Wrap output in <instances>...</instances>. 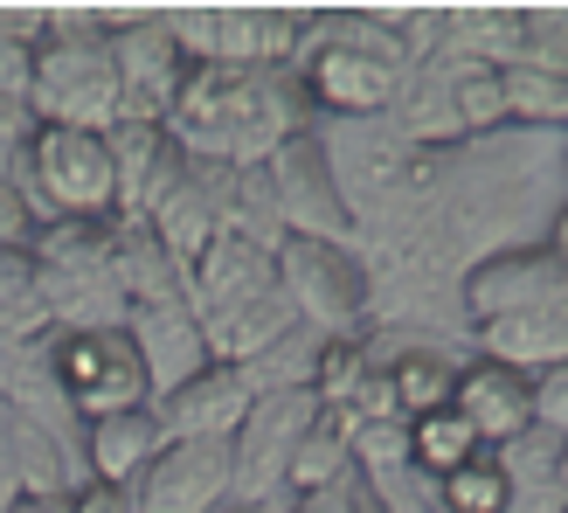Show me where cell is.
<instances>
[{"label": "cell", "instance_id": "43", "mask_svg": "<svg viewBox=\"0 0 568 513\" xmlns=\"http://www.w3.org/2000/svg\"><path fill=\"white\" fill-rule=\"evenodd\" d=\"M561 14H568V8H561Z\"/></svg>", "mask_w": 568, "mask_h": 513}, {"label": "cell", "instance_id": "4", "mask_svg": "<svg viewBox=\"0 0 568 513\" xmlns=\"http://www.w3.org/2000/svg\"><path fill=\"white\" fill-rule=\"evenodd\" d=\"M36 292L49 305L55 333H119L125 326V292L111 278V222H42L36 243Z\"/></svg>", "mask_w": 568, "mask_h": 513}, {"label": "cell", "instance_id": "41", "mask_svg": "<svg viewBox=\"0 0 568 513\" xmlns=\"http://www.w3.org/2000/svg\"><path fill=\"white\" fill-rule=\"evenodd\" d=\"M354 513H388V506H382L375 493H367V486H361V506H354Z\"/></svg>", "mask_w": 568, "mask_h": 513}, {"label": "cell", "instance_id": "30", "mask_svg": "<svg viewBox=\"0 0 568 513\" xmlns=\"http://www.w3.org/2000/svg\"><path fill=\"white\" fill-rule=\"evenodd\" d=\"M312 368H320V333L292 326L277 348H264L257 361H250L243 375H250V389H257V395H284V389H312Z\"/></svg>", "mask_w": 568, "mask_h": 513}, {"label": "cell", "instance_id": "36", "mask_svg": "<svg viewBox=\"0 0 568 513\" xmlns=\"http://www.w3.org/2000/svg\"><path fill=\"white\" fill-rule=\"evenodd\" d=\"M354 506H361V472H354V479H339V486H326V493L284 500L277 513H354Z\"/></svg>", "mask_w": 568, "mask_h": 513}, {"label": "cell", "instance_id": "17", "mask_svg": "<svg viewBox=\"0 0 568 513\" xmlns=\"http://www.w3.org/2000/svg\"><path fill=\"white\" fill-rule=\"evenodd\" d=\"M450 410L471 423L486 451H499V444H514L520 431H534V382L520 375V368H499L486 354H471V361H458Z\"/></svg>", "mask_w": 568, "mask_h": 513}, {"label": "cell", "instance_id": "33", "mask_svg": "<svg viewBox=\"0 0 568 513\" xmlns=\"http://www.w3.org/2000/svg\"><path fill=\"white\" fill-rule=\"evenodd\" d=\"M36 230H42V215H36V202H28V188L14 174H0V250H28Z\"/></svg>", "mask_w": 568, "mask_h": 513}, {"label": "cell", "instance_id": "35", "mask_svg": "<svg viewBox=\"0 0 568 513\" xmlns=\"http://www.w3.org/2000/svg\"><path fill=\"white\" fill-rule=\"evenodd\" d=\"M28 139H36V111H28L21 98H0V174H14Z\"/></svg>", "mask_w": 568, "mask_h": 513}, {"label": "cell", "instance_id": "8", "mask_svg": "<svg viewBox=\"0 0 568 513\" xmlns=\"http://www.w3.org/2000/svg\"><path fill=\"white\" fill-rule=\"evenodd\" d=\"M312 416H320L312 389H284L250 403V416L230 437V506H284V472H292Z\"/></svg>", "mask_w": 568, "mask_h": 513}, {"label": "cell", "instance_id": "2", "mask_svg": "<svg viewBox=\"0 0 568 513\" xmlns=\"http://www.w3.org/2000/svg\"><path fill=\"white\" fill-rule=\"evenodd\" d=\"M292 77L312 104V119H333V125L388 119L409 77L403 28H395V14H320L298 36Z\"/></svg>", "mask_w": 568, "mask_h": 513}, {"label": "cell", "instance_id": "10", "mask_svg": "<svg viewBox=\"0 0 568 513\" xmlns=\"http://www.w3.org/2000/svg\"><path fill=\"white\" fill-rule=\"evenodd\" d=\"M111 70H119V125H166L181 83H187V56L174 49L160 14H111Z\"/></svg>", "mask_w": 568, "mask_h": 513}, {"label": "cell", "instance_id": "29", "mask_svg": "<svg viewBox=\"0 0 568 513\" xmlns=\"http://www.w3.org/2000/svg\"><path fill=\"white\" fill-rule=\"evenodd\" d=\"M430 500H437V513H506V506H514V486H506V472H499L493 451H478L471 465L437 479Z\"/></svg>", "mask_w": 568, "mask_h": 513}, {"label": "cell", "instance_id": "40", "mask_svg": "<svg viewBox=\"0 0 568 513\" xmlns=\"http://www.w3.org/2000/svg\"><path fill=\"white\" fill-rule=\"evenodd\" d=\"M555 493H561V500H568V444H561V451H555Z\"/></svg>", "mask_w": 568, "mask_h": 513}, {"label": "cell", "instance_id": "39", "mask_svg": "<svg viewBox=\"0 0 568 513\" xmlns=\"http://www.w3.org/2000/svg\"><path fill=\"white\" fill-rule=\"evenodd\" d=\"M8 513H77V493H21Z\"/></svg>", "mask_w": 568, "mask_h": 513}, {"label": "cell", "instance_id": "21", "mask_svg": "<svg viewBox=\"0 0 568 513\" xmlns=\"http://www.w3.org/2000/svg\"><path fill=\"white\" fill-rule=\"evenodd\" d=\"M478 354L499 361V368H520V375H548V368H568V299L555 305H534L520 312V320H493V326H478Z\"/></svg>", "mask_w": 568, "mask_h": 513}, {"label": "cell", "instance_id": "16", "mask_svg": "<svg viewBox=\"0 0 568 513\" xmlns=\"http://www.w3.org/2000/svg\"><path fill=\"white\" fill-rule=\"evenodd\" d=\"M125 340L139 348V368H146L153 403L209 368V340H202V320L187 312V299H174V305H132L125 312Z\"/></svg>", "mask_w": 568, "mask_h": 513}, {"label": "cell", "instance_id": "27", "mask_svg": "<svg viewBox=\"0 0 568 513\" xmlns=\"http://www.w3.org/2000/svg\"><path fill=\"white\" fill-rule=\"evenodd\" d=\"M499 91H506V125H520V132H568V77L499 70Z\"/></svg>", "mask_w": 568, "mask_h": 513}, {"label": "cell", "instance_id": "25", "mask_svg": "<svg viewBox=\"0 0 568 513\" xmlns=\"http://www.w3.org/2000/svg\"><path fill=\"white\" fill-rule=\"evenodd\" d=\"M339 479H354V416L320 403V416H312V431L298 444L292 472H284V500H305V493H326L339 486Z\"/></svg>", "mask_w": 568, "mask_h": 513}, {"label": "cell", "instance_id": "14", "mask_svg": "<svg viewBox=\"0 0 568 513\" xmlns=\"http://www.w3.org/2000/svg\"><path fill=\"white\" fill-rule=\"evenodd\" d=\"M230 188H236V167L187 160V174L174 181V194H166V202L153 209V237L174 250V264H181V271L222 237V215H230Z\"/></svg>", "mask_w": 568, "mask_h": 513}, {"label": "cell", "instance_id": "44", "mask_svg": "<svg viewBox=\"0 0 568 513\" xmlns=\"http://www.w3.org/2000/svg\"><path fill=\"white\" fill-rule=\"evenodd\" d=\"M561 513H568V506H561Z\"/></svg>", "mask_w": 568, "mask_h": 513}, {"label": "cell", "instance_id": "37", "mask_svg": "<svg viewBox=\"0 0 568 513\" xmlns=\"http://www.w3.org/2000/svg\"><path fill=\"white\" fill-rule=\"evenodd\" d=\"M77 513H132V493H119V486H77Z\"/></svg>", "mask_w": 568, "mask_h": 513}, {"label": "cell", "instance_id": "26", "mask_svg": "<svg viewBox=\"0 0 568 513\" xmlns=\"http://www.w3.org/2000/svg\"><path fill=\"white\" fill-rule=\"evenodd\" d=\"M478 451H486V444H478V431H471L458 410H430V416H416V423H409V465L430 479V486H437L444 472L471 465Z\"/></svg>", "mask_w": 568, "mask_h": 513}, {"label": "cell", "instance_id": "18", "mask_svg": "<svg viewBox=\"0 0 568 513\" xmlns=\"http://www.w3.org/2000/svg\"><path fill=\"white\" fill-rule=\"evenodd\" d=\"M271 284H277L271 250H257V243H243V237L222 230V237L187 264V312H194V320H215V312L257 299V292H271Z\"/></svg>", "mask_w": 568, "mask_h": 513}, {"label": "cell", "instance_id": "22", "mask_svg": "<svg viewBox=\"0 0 568 513\" xmlns=\"http://www.w3.org/2000/svg\"><path fill=\"white\" fill-rule=\"evenodd\" d=\"M305 21L284 8H215V63L230 70H292Z\"/></svg>", "mask_w": 568, "mask_h": 513}, {"label": "cell", "instance_id": "3", "mask_svg": "<svg viewBox=\"0 0 568 513\" xmlns=\"http://www.w3.org/2000/svg\"><path fill=\"white\" fill-rule=\"evenodd\" d=\"M28 111L36 125L111 132L119 125V70H111L104 14H49L36 63H28Z\"/></svg>", "mask_w": 568, "mask_h": 513}, {"label": "cell", "instance_id": "1", "mask_svg": "<svg viewBox=\"0 0 568 513\" xmlns=\"http://www.w3.org/2000/svg\"><path fill=\"white\" fill-rule=\"evenodd\" d=\"M305 125L312 104L292 70H230V63H194L174 111H166L174 147L215 167H264Z\"/></svg>", "mask_w": 568, "mask_h": 513}, {"label": "cell", "instance_id": "23", "mask_svg": "<svg viewBox=\"0 0 568 513\" xmlns=\"http://www.w3.org/2000/svg\"><path fill=\"white\" fill-rule=\"evenodd\" d=\"M111 278H119L125 305L187 299V271L174 264V250L153 237V222H111Z\"/></svg>", "mask_w": 568, "mask_h": 513}, {"label": "cell", "instance_id": "34", "mask_svg": "<svg viewBox=\"0 0 568 513\" xmlns=\"http://www.w3.org/2000/svg\"><path fill=\"white\" fill-rule=\"evenodd\" d=\"M534 431H548V437L568 444V368L534 375Z\"/></svg>", "mask_w": 568, "mask_h": 513}, {"label": "cell", "instance_id": "6", "mask_svg": "<svg viewBox=\"0 0 568 513\" xmlns=\"http://www.w3.org/2000/svg\"><path fill=\"white\" fill-rule=\"evenodd\" d=\"M277 292L292 299L298 326L320 340H367V264L354 243H320V237H284L277 256Z\"/></svg>", "mask_w": 568, "mask_h": 513}, {"label": "cell", "instance_id": "32", "mask_svg": "<svg viewBox=\"0 0 568 513\" xmlns=\"http://www.w3.org/2000/svg\"><path fill=\"white\" fill-rule=\"evenodd\" d=\"M514 70H541V77H568V14H527V42Z\"/></svg>", "mask_w": 568, "mask_h": 513}, {"label": "cell", "instance_id": "20", "mask_svg": "<svg viewBox=\"0 0 568 513\" xmlns=\"http://www.w3.org/2000/svg\"><path fill=\"white\" fill-rule=\"evenodd\" d=\"M367 348H375V361H382L388 395H395V410H403V423L430 416V410H450L458 361H450L444 348H430V340H375V333H367Z\"/></svg>", "mask_w": 568, "mask_h": 513}, {"label": "cell", "instance_id": "15", "mask_svg": "<svg viewBox=\"0 0 568 513\" xmlns=\"http://www.w3.org/2000/svg\"><path fill=\"white\" fill-rule=\"evenodd\" d=\"M111 174H119V222H153V209L187 174V153L166 125H111Z\"/></svg>", "mask_w": 568, "mask_h": 513}, {"label": "cell", "instance_id": "13", "mask_svg": "<svg viewBox=\"0 0 568 513\" xmlns=\"http://www.w3.org/2000/svg\"><path fill=\"white\" fill-rule=\"evenodd\" d=\"M250 403H257V389H250L243 368L209 361L194 382L166 389L160 403H153V416H160V437L166 444H194V437H202V444H230L236 423L250 416Z\"/></svg>", "mask_w": 568, "mask_h": 513}, {"label": "cell", "instance_id": "24", "mask_svg": "<svg viewBox=\"0 0 568 513\" xmlns=\"http://www.w3.org/2000/svg\"><path fill=\"white\" fill-rule=\"evenodd\" d=\"M527 42V14L520 8H444V49L450 63L471 70H514Z\"/></svg>", "mask_w": 568, "mask_h": 513}, {"label": "cell", "instance_id": "5", "mask_svg": "<svg viewBox=\"0 0 568 513\" xmlns=\"http://www.w3.org/2000/svg\"><path fill=\"white\" fill-rule=\"evenodd\" d=\"M14 181L28 188V202H36L42 222H119V174H111L104 132L36 125Z\"/></svg>", "mask_w": 568, "mask_h": 513}, {"label": "cell", "instance_id": "7", "mask_svg": "<svg viewBox=\"0 0 568 513\" xmlns=\"http://www.w3.org/2000/svg\"><path fill=\"white\" fill-rule=\"evenodd\" d=\"M42 354H49V382L63 395V410L77 423H98V416H119V410H146L153 389H146V368H139V348L119 333H42Z\"/></svg>", "mask_w": 568, "mask_h": 513}, {"label": "cell", "instance_id": "42", "mask_svg": "<svg viewBox=\"0 0 568 513\" xmlns=\"http://www.w3.org/2000/svg\"><path fill=\"white\" fill-rule=\"evenodd\" d=\"M222 513H277V506H222Z\"/></svg>", "mask_w": 568, "mask_h": 513}, {"label": "cell", "instance_id": "11", "mask_svg": "<svg viewBox=\"0 0 568 513\" xmlns=\"http://www.w3.org/2000/svg\"><path fill=\"white\" fill-rule=\"evenodd\" d=\"M568 299V284L555 271V256L548 243H506L493 256H478V264L458 278V312H465V326H493V320H520V312L534 305H555Z\"/></svg>", "mask_w": 568, "mask_h": 513}, {"label": "cell", "instance_id": "31", "mask_svg": "<svg viewBox=\"0 0 568 513\" xmlns=\"http://www.w3.org/2000/svg\"><path fill=\"white\" fill-rule=\"evenodd\" d=\"M42 21H49V14H14V8H0V98H21V104H28V63H36Z\"/></svg>", "mask_w": 568, "mask_h": 513}, {"label": "cell", "instance_id": "19", "mask_svg": "<svg viewBox=\"0 0 568 513\" xmlns=\"http://www.w3.org/2000/svg\"><path fill=\"white\" fill-rule=\"evenodd\" d=\"M160 444H166V437H160L153 403H146V410L98 416V423H83V479H91V486H119V493H132V479L153 465Z\"/></svg>", "mask_w": 568, "mask_h": 513}, {"label": "cell", "instance_id": "28", "mask_svg": "<svg viewBox=\"0 0 568 513\" xmlns=\"http://www.w3.org/2000/svg\"><path fill=\"white\" fill-rule=\"evenodd\" d=\"M42 333H49V305L36 292V256L0 250V340H42Z\"/></svg>", "mask_w": 568, "mask_h": 513}, {"label": "cell", "instance_id": "12", "mask_svg": "<svg viewBox=\"0 0 568 513\" xmlns=\"http://www.w3.org/2000/svg\"><path fill=\"white\" fill-rule=\"evenodd\" d=\"M230 506V444H160L132 479V513H222Z\"/></svg>", "mask_w": 568, "mask_h": 513}, {"label": "cell", "instance_id": "38", "mask_svg": "<svg viewBox=\"0 0 568 513\" xmlns=\"http://www.w3.org/2000/svg\"><path fill=\"white\" fill-rule=\"evenodd\" d=\"M548 256H555V271H561V284H568V194H561V209H555V222H548Z\"/></svg>", "mask_w": 568, "mask_h": 513}, {"label": "cell", "instance_id": "9", "mask_svg": "<svg viewBox=\"0 0 568 513\" xmlns=\"http://www.w3.org/2000/svg\"><path fill=\"white\" fill-rule=\"evenodd\" d=\"M264 181H271V202L284 237H320V243H354V215L339 202V181H333V160H326V139L320 125L292 132L284 147L264 160Z\"/></svg>", "mask_w": 568, "mask_h": 513}]
</instances>
